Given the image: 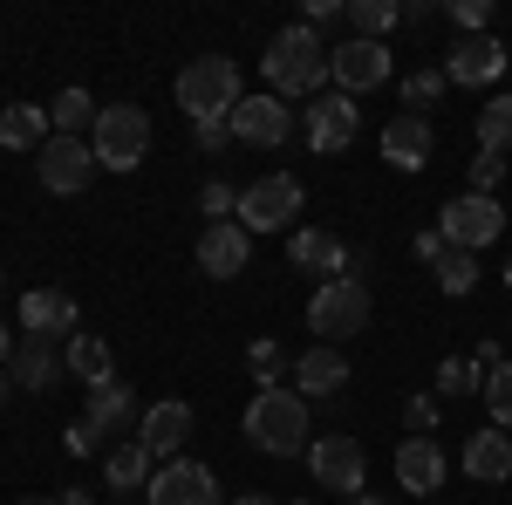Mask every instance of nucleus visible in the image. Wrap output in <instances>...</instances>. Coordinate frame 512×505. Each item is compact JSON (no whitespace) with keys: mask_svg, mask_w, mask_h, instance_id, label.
Instances as JSON below:
<instances>
[{"mask_svg":"<svg viewBox=\"0 0 512 505\" xmlns=\"http://www.w3.org/2000/svg\"><path fill=\"white\" fill-rule=\"evenodd\" d=\"M328 62H335V48H328L308 21L280 28V35L267 41V55H260V69H267V82H274L280 103H287V96H308V103H315L321 82H328Z\"/></svg>","mask_w":512,"mask_h":505,"instance_id":"nucleus-1","label":"nucleus"},{"mask_svg":"<svg viewBox=\"0 0 512 505\" xmlns=\"http://www.w3.org/2000/svg\"><path fill=\"white\" fill-rule=\"evenodd\" d=\"M403 14H396L390 0H349V28L355 41H383V28H396Z\"/></svg>","mask_w":512,"mask_h":505,"instance_id":"nucleus-31","label":"nucleus"},{"mask_svg":"<svg viewBox=\"0 0 512 505\" xmlns=\"http://www.w3.org/2000/svg\"><path fill=\"white\" fill-rule=\"evenodd\" d=\"M403 424L417 430V437H431V424H437V403H431V396H410V403H403Z\"/></svg>","mask_w":512,"mask_h":505,"instance_id":"nucleus-39","label":"nucleus"},{"mask_svg":"<svg viewBox=\"0 0 512 505\" xmlns=\"http://www.w3.org/2000/svg\"><path fill=\"white\" fill-rule=\"evenodd\" d=\"M103 478H110V485H117V492H137V485H151V451H144V444H130V437H123L117 451H110V458H103Z\"/></svg>","mask_w":512,"mask_h":505,"instance_id":"nucleus-28","label":"nucleus"},{"mask_svg":"<svg viewBox=\"0 0 512 505\" xmlns=\"http://www.w3.org/2000/svg\"><path fill=\"white\" fill-rule=\"evenodd\" d=\"M55 505H96L89 492H55Z\"/></svg>","mask_w":512,"mask_h":505,"instance_id":"nucleus-45","label":"nucleus"},{"mask_svg":"<svg viewBox=\"0 0 512 505\" xmlns=\"http://www.w3.org/2000/svg\"><path fill=\"white\" fill-rule=\"evenodd\" d=\"M437 287H444V294H472V287H478V260H472V253H458V246H444V260H437Z\"/></svg>","mask_w":512,"mask_h":505,"instance_id":"nucleus-32","label":"nucleus"},{"mask_svg":"<svg viewBox=\"0 0 512 505\" xmlns=\"http://www.w3.org/2000/svg\"><path fill=\"white\" fill-rule=\"evenodd\" d=\"M308 328H315L321 342L335 349V342H355L362 328H369V287L342 273V280H321L315 301H308Z\"/></svg>","mask_w":512,"mask_h":505,"instance_id":"nucleus-5","label":"nucleus"},{"mask_svg":"<svg viewBox=\"0 0 512 505\" xmlns=\"http://www.w3.org/2000/svg\"><path fill=\"white\" fill-rule=\"evenodd\" d=\"M246 437L267 451V458H294L308 444V396L301 389H253L246 403Z\"/></svg>","mask_w":512,"mask_h":505,"instance_id":"nucleus-2","label":"nucleus"},{"mask_svg":"<svg viewBox=\"0 0 512 505\" xmlns=\"http://www.w3.org/2000/svg\"><path fill=\"white\" fill-rule=\"evenodd\" d=\"M396 76V62H390V48L383 41H342L335 48V62H328V82L342 89V96H369V89H383V82Z\"/></svg>","mask_w":512,"mask_h":505,"instance_id":"nucleus-9","label":"nucleus"},{"mask_svg":"<svg viewBox=\"0 0 512 505\" xmlns=\"http://www.w3.org/2000/svg\"><path fill=\"white\" fill-rule=\"evenodd\" d=\"M62 362H69V376H76L82 389L110 383V342H103V335H76V342L62 349Z\"/></svg>","mask_w":512,"mask_h":505,"instance_id":"nucleus-27","label":"nucleus"},{"mask_svg":"<svg viewBox=\"0 0 512 505\" xmlns=\"http://www.w3.org/2000/svg\"><path fill=\"white\" fill-rule=\"evenodd\" d=\"M342 383H349V355L342 349L315 342L308 355H294V389L301 396H342Z\"/></svg>","mask_w":512,"mask_h":505,"instance_id":"nucleus-20","label":"nucleus"},{"mask_svg":"<svg viewBox=\"0 0 512 505\" xmlns=\"http://www.w3.org/2000/svg\"><path fill=\"white\" fill-rule=\"evenodd\" d=\"M444 14L458 21V35H485V21H492V0H451Z\"/></svg>","mask_w":512,"mask_h":505,"instance_id":"nucleus-38","label":"nucleus"},{"mask_svg":"<svg viewBox=\"0 0 512 505\" xmlns=\"http://www.w3.org/2000/svg\"><path fill=\"white\" fill-rule=\"evenodd\" d=\"M192 137H198V151H226V144H233V117L226 123H192Z\"/></svg>","mask_w":512,"mask_h":505,"instance_id":"nucleus-40","label":"nucleus"},{"mask_svg":"<svg viewBox=\"0 0 512 505\" xmlns=\"http://www.w3.org/2000/svg\"><path fill=\"white\" fill-rule=\"evenodd\" d=\"M76 294H62V287H35V294H21V335H41V342H55V335H69L76 342Z\"/></svg>","mask_w":512,"mask_h":505,"instance_id":"nucleus-17","label":"nucleus"},{"mask_svg":"<svg viewBox=\"0 0 512 505\" xmlns=\"http://www.w3.org/2000/svg\"><path fill=\"white\" fill-rule=\"evenodd\" d=\"M301 205H308L301 178H294V171H267L260 185L239 192V226H246L253 239H260V233H287V226L301 219Z\"/></svg>","mask_w":512,"mask_h":505,"instance_id":"nucleus-6","label":"nucleus"},{"mask_svg":"<svg viewBox=\"0 0 512 505\" xmlns=\"http://www.w3.org/2000/svg\"><path fill=\"white\" fill-rule=\"evenodd\" d=\"M506 178V151H478L472 157V192L478 198H492V185Z\"/></svg>","mask_w":512,"mask_h":505,"instance_id":"nucleus-37","label":"nucleus"},{"mask_svg":"<svg viewBox=\"0 0 512 505\" xmlns=\"http://www.w3.org/2000/svg\"><path fill=\"white\" fill-rule=\"evenodd\" d=\"M198 212L219 226V219H233V212H239V192L226 185V178H205V192H198Z\"/></svg>","mask_w":512,"mask_h":505,"instance_id":"nucleus-36","label":"nucleus"},{"mask_svg":"<svg viewBox=\"0 0 512 505\" xmlns=\"http://www.w3.org/2000/svg\"><path fill=\"white\" fill-rule=\"evenodd\" d=\"M69 362L55 355V342H41V335H21V349H14V362H7V376L21 389H55V376H62Z\"/></svg>","mask_w":512,"mask_h":505,"instance_id":"nucleus-23","label":"nucleus"},{"mask_svg":"<svg viewBox=\"0 0 512 505\" xmlns=\"http://www.w3.org/2000/svg\"><path fill=\"white\" fill-rule=\"evenodd\" d=\"M437 233H444V246H458V253H478V246H492V239L506 233V212H499V198L465 192L437 212Z\"/></svg>","mask_w":512,"mask_h":505,"instance_id":"nucleus-8","label":"nucleus"},{"mask_svg":"<svg viewBox=\"0 0 512 505\" xmlns=\"http://www.w3.org/2000/svg\"><path fill=\"white\" fill-rule=\"evenodd\" d=\"M349 505H390V499H369V492H355V499Z\"/></svg>","mask_w":512,"mask_h":505,"instance_id":"nucleus-47","label":"nucleus"},{"mask_svg":"<svg viewBox=\"0 0 512 505\" xmlns=\"http://www.w3.org/2000/svg\"><path fill=\"white\" fill-rule=\"evenodd\" d=\"M485 410H492V424H499V430H512V362L485 376Z\"/></svg>","mask_w":512,"mask_h":505,"instance_id":"nucleus-34","label":"nucleus"},{"mask_svg":"<svg viewBox=\"0 0 512 505\" xmlns=\"http://www.w3.org/2000/svg\"><path fill=\"white\" fill-rule=\"evenodd\" d=\"M444 89H451V76H444V69H410V76H403V117H424Z\"/></svg>","mask_w":512,"mask_h":505,"instance_id":"nucleus-29","label":"nucleus"},{"mask_svg":"<svg viewBox=\"0 0 512 505\" xmlns=\"http://www.w3.org/2000/svg\"><path fill=\"white\" fill-rule=\"evenodd\" d=\"M506 287H512V260H506Z\"/></svg>","mask_w":512,"mask_h":505,"instance_id":"nucleus-50","label":"nucleus"},{"mask_svg":"<svg viewBox=\"0 0 512 505\" xmlns=\"http://www.w3.org/2000/svg\"><path fill=\"white\" fill-rule=\"evenodd\" d=\"M287 260L301 273H335V280H342V273H349V246L335 233H321V226H301V233L287 239Z\"/></svg>","mask_w":512,"mask_h":505,"instance_id":"nucleus-21","label":"nucleus"},{"mask_svg":"<svg viewBox=\"0 0 512 505\" xmlns=\"http://www.w3.org/2000/svg\"><path fill=\"white\" fill-rule=\"evenodd\" d=\"M294 505H315V499H294Z\"/></svg>","mask_w":512,"mask_h":505,"instance_id":"nucleus-51","label":"nucleus"},{"mask_svg":"<svg viewBox=\"0 0 512 505\" xmlns=\"http://www.w3.org/2000/svg\"><path fill=\"white\" fill-rule=\"evenodd\" d=\"M89 151L103 171H137L144 151H151V110H137V103H110L96 130H89Z\"/></svg>","mask_w":512,"mask_h":505,"instance_id":"nucleus-4","label":"nucleus"},{"mask_svg":"<svg viewBox=\"0 0 512 505\" xmlns=\"http://www.w3.org/2000/svg\"><path fill=\"white\" fill-rule=\"evenodd\" d=\"M62 444H69V458H89V451H96V430H89V424H69V430H62Z\"/></svg>","mask_w":512,"mask_h":505,"instance_id":"nucleus-41","label":"nucleus"},{"mask_svg":"<svg viewBox=\"0 0 512 505\" xmlns=\"http://www.w3.org/2000/svg\"><path fill=\"white\" fill-rule=\"evenodd\" d=\"M246 260H253V233H246L239 219H219V226L198 233V267L212 273V280H239Z\"/></svg>","mask_w":512,"mask_h":505,"instance_id":"nucleus-15","label":"nucleus"},{"mask_svg":"<svg viewBox=\"0 0 512 505\" xmlns=\"http://www.w3.org/2000/svg\"><path fill=\"white\" fill-rule=\"evenodd\" d=\"M233 137H239V144H253V151H280V144L294 137V110H287L280 96H239Z\"/></svg>","mask_w":512,"mask_h":505,"instance_id":"nucleus-13","label":"nucleus"},{"mask_svg":"<svg viewBox=\"0 0 512 505\" xmlns=\"http://www.w3.org/2000/svg\"><path fill=\"white\" fill-rule=\"evenodd\" d=\"M144 492H151V505H226L212 465H198V458H171V465H158Z\"/></svg>","mask_w":512,"mask_h":505,"instance_id":"nucleus-11","label":"nucleus"},{"mask_svg":"<svg viewBox=\"0 0 512 505\" xmlns=\"http://www.w3.org/2000/svg\"><path fill=\"white\" fill-rule=\"evenodd\" d=\"M410 253H417L424 267H437V260H444V233H417V246H410Z\"/></svg>","mask_w":512,"mask_h":505,"instance_id":"nucleus-42","label":"nucleus"},{"mask_svg":"<svg viewBox=\"0 0 512 505\" xmlns=\"http://www.w3.org/2000/svg\"><path fill=\"white\" fill-rule=\"evenodd\" d=\"M444 76L458 82V89H485V82L506 76V48L492 35H458V48L444 55Z\"/></svg>","mask_w":512,"mask_h":505,"instance_id":"nucleus-16","label":"nucleus"},{"mask_svg":"<svg viewBox=\"0 0 512 505\" xmlns=\"http://www.w3.org/2000/svg\"><path fill=\"white\" fill-rule=\"evenodd\" d=\"M96 117H103V110H96L89 89H62V96L48 103V130H55V137H82V130H96Z\"/></svg>","mask_w":512,"mask_h":505,"instance_id":"nucleus-26","label":"nucleus"},{"mask_svg":"<svg viewBox=\"0 0 512 505\" xmlns=\"http://www.w3.org/2000/svg\"><path fill=\"white\" fill-rule=\"evenodd\" d=\"M253 376H260V389H280V376H287V349L280 342H253Z\"/></svg>","mask_w":512,"mask_h":505,"instance_id":"nucleus-35","label":"nucleus"},{"mask_svg":"<svg viewBox=\"0 0 512 505\" xmlns=\"http://www.w3.org/2000/svg\"><path fill=\"white\" fill-rule=\"evenodd\" d=\"M355 96H342V89H321L315 103H308V110H301V130H308V144H315L321 157L328 151H349L355 144Z\"/></svg>","mask_w":512,"mask_h":505,"instance_id":"nucleus-12","label":"nucleus"},{"mask_svg":"<svg viewBox=\"0 0 512 505\" xmlns=\"http://www.w3.org/2000/svg\"><path fill=\"white\" fill-rule=\"evenodd\" d=\"M185 437H192V403H151L144 410V424H137V444L151 451V465H171V458H185Z\"/></svg>","mask_w":512,"mask_h":505,"instance_id":"nucleus-14","label":"nucleus"},{"mask_svg":"<svg viewBox=\"0 0 512 505\" xmlns=\"http://www.w3.org/2000/svg\"><path fill=\"white\" fill-rule=\"evenodd\" d=\"M7 396H14V376H7V369H0V403H7Z\"/></svg>","mask_w":512,"mask_h":505,"instance_id":"nucleus-46","label":"nucleus"},{"mask_svg":"<svg viewBox=\"0 0 512 505\" xmlns=\"http://www.w3.org/2000/svg\"><path fill=\"white\" fill-rule=\"evenodd\" d=\"M478 151H512V96H492L478 110Z\"/></svg>","mask_w":512,"mask_h":505,"instance_id":"nucleus-30","label":"nucleus"},{"mask_svg":"<svg viewBox=\"0 0 512 505\" xmlns=\"http://www.w3.org/2000/svg\"><path fill=\"white\" fill-rule=\"evenodd\" d=\"M478 369H485V376H492V369H506V349H499V342H478V355H472Z\"/></svg>","mask_w":512,"mask_h":505,"instance_id":"nucleus-43","label":"nucleus"},{"mask_svg":"<svg viewBox=\"0 0 512 505\" xmlns=\"http://www.w3.org/2000/svg\"><path fill=\"white\" fill-rule=\"evenodd\" d=\"M178 103L192 123H226L239 110V62L233 55H198L178 69Z\"/></svg>","mask_w":512,"mask_h":505,"instance_id":"nucleus-3","label":"nucleus"},{"mask_svg":"<svg viewBox=\"0 0 512 505\" xmlns=\"http://www.w3.org/2000/svg\"><path fill=\"white\" fill-rule=\"evenodd\" d=\"M308 471H315L321 492H342V499H355V492H362V478H369V451H362L349 430H342V437H321L315 451H308Z\"/></svg>","mask_w":512,"mask_h":505,"instance_id":"nucleus-10","label":"nucleus"},{"mask_svg":"<svg viewBox=\"0 0 512 505\" xmlns=\"http://www.w3.org/2000/svg\"><path fill=\"white\" fill-rule=\"evenodd\" d=\"M465 389H485V369H478V362H458V355H444V362H437V396H465Z\"/></svg>","mask_w":512,"mask_h":505,"instance_id":"nucleus-33","label":"nucleus"},{"mask_svg":"<svg viewBox=\"0 0 512 505\" xmlns=\"http://www.w3.org/2000/svg\"><path fill=\"white\" fill-rule=\"evenodd\" d=\"M130 410H137V403H130V389L110 376V383L89 389V410H82V424L96 430V437H123V430H130Z\"/></svg>","mask_w":512,"mask_h":505,"instance_id":"nucleus-24","label":"nucleus"},{"mask_svg":"<svg viewBox=\"0 0 512 505\" xmlns=\"http://www.w3.org/2000/svg\"><path fill=\"white\" fill-rule=\"evenodd\" d=\"M465 478H478V485H506L512 478V437L499 424L478 430L472 444H465Z\"/></svg>","mask_w":512,"mask_h":505,"instance_id":"nucleus-22","label":"nucleus"},{"mask_svg":"<svg viewBox=\"0 0 512 505\" xmlns=\"http://www.w3.org/2000/svg\"><path fill=\"white\" fill-rule=\"evenodd\" d=\"M7 362H14V328L0 321V369H7Z\"/></svg>","mask_w":512,"mask_h":505,"instance_id":"nucleus-44","label":"nucleus"},{"mask_svg":"<svg viewBox=\"0 0 512 505\" xmlns=\"http://www.w3.org/2000/svg\"><path fill=\"white\" fill-rule=\"evenodd\" d=\"M21 505H55V499H21Z\"/></svg>","mask_w":512,"mask_h":505,"instance_id":"nucleus-49","label":"nucleus"},{"mask_svg":"<svg viewBox=\"0 0 512 505\" xmlns=\"http://www.w3.org/2000/svg\"><path fill=\"white\" fill-rule=\"evenodd\" d=\"M239 505H274V499H260V492H246V499H239Z\"/></svg>","mask_w":512,"mask_h":505,"instance_id":"nucleus-48","label":"nucleus"},{"mask_svg":"<svg viewBox=\"0 0 512 505\" xmlns=\"http://www.w3.org/2000/svg\"><path fill=\"white\" fill-rule=\"evenodd\" d=\"M431 117H403L396 110L390 123H383V164H396V171H424L431 164Z\"/></svg>","mask_w":512,"mask_h":505,"instance_id":"nucleus-19","label":"nucleus"},{"mask_svg":"<svg viewBox=\"0 0 512 505\" xmlns=\"http://www.w3.org/2000/svg\"><path fill=\"white\" fill-rule=\"evenodd\" d=\"M96 151H89V137H48L35 151V178L48 185L55 198H76V192H89L96 185Z\"/></svg>","mask_w":512,"mask_h":505,"instance_id":"nucleus-7","label":"nucleus"},{"mask_svg":"<svg viewBox=\"0 0 512 505\" xmlns=\"http://www.w3.org/2000/svg\"><path fill=\"white\" fill-rule=\"evenodd\" d=\"M55 130H48V110H35V103H7L0 110V151H41Z\"/></svg>","mask_w":512,"mask_h":505,"instance_id":"nucleus-25","label":"nucleus"},{"mask_svg":"<svg viewBox=\"0 0 512 505\" xmlns=\"http://www.w3.org/2000/svg\"><path fill=\"white\" fill-rule=\"evenodd\" d=\"M444 471H451V458H444L437 437H403V444H396V485H403V492L424 499V492L444 485Z\"/></svg>","mask_w":512,"mask_h":505,"instance_id":"nucleus-18","label":"nucleus"}]
</instances>
